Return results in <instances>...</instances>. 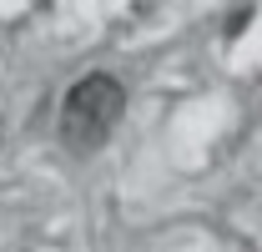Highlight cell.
I'll return each mask as SVG.
<instances>
[{
    "instance_id": "cell-1",
    "label": "cell",
    "mask_w": 262,
    "mask_h": 252,
    "mask_svg": "<svg viewBox=\"0 0 262 252\" xmlns=\"http://www.w3.org/2000/svg\"><path fill=\"white\" fill-rule=\"evenodd\" d=\"M126 111V86L106 71H91L86 81H76L66 91V106H61V141L71 152H96L101 141L116 131Z\"/></svg>"
}]
</instances>
